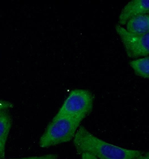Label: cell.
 <instances>
[{
    "mask_svg": "<svg viewBox=\"0 0 149 159\" xmlns=\"http://www.w3.org/2000/svg\"><path fill=\"white\" fill-rule=\"evenodd\" d=\"M130 64L136 75L144 78L145 79L149 78V57H145L144 58L131 61Z\"/></svg>",
    "mask_w": 149,
    "mask_h": 159,
    "instance_id": "8",
    "label": "cell"
},
{
    "mask_svg": "<svg viewBox=\"0 0 149 159\" xmlns=\"http://www.w3.org/2000/svg\"><path fill=\"white\" fill-rule=\"evenodd\" d=\"M93 106V97L91 92L75 89L70 91L56 115L69 116L82 121L91 112Z\"/></svg>",
    "mask_w": 149,
    "mask_h": 159,
    "instance_id": "3",
    "label": "cell"
},
{
    "mask_svg": "<svg viewBox=\"0 0 149 159\" xmlns=\"http://www.w3.org/2000/svg\"><path fill=\"white\" fill-rule=\"evenodd\" d=\"M78 154L89 152L98 159H135L142 151L122 148L96 137L81 126L73 139Z\"/></svg>",
    "mask_w": 149,
    "mask_h": 159,
    "instance_id": "1",
    "label": "cell"
},
{
    "mask_svg": "<svg viewBox=\"0 0 149 159\" xmlns=\"http://www.w3.org/2000/svg\"><path fill=\"white\" fill-rule=\"evenodd\" d=\"M8 110H0V159H4L5 157L6 143L12 123Z\"/></svg>",
    "mask_w": 149,
    "mask_h": 159,
    "instance_id": "6",
    "label": "cell"
},
{
    "mask_svg": "<svg viewBox=\"0 0 149 159\" xmlns=\"http://www.w3.org/2000/svg\"><path fill=\"white\" fill-rule=\"evenodd\" d=\"M126 24V30L135 35H145L149 33V14L142 15L129 20Z\"/></svg>",
    "mask_w": 149,
    "mask_h": 159,
    "instance_id": "7",
    "label": "cell"
},
{
    "mask_svg": "<svg viewBox=\"0 0 149 159\" xmlns=\"http://www.w3.org/2000/svg\"><path fill=\"white\" fill-rule=\"evenodd\" d=\"M14 104L11 102L4 101V100H0V110L3 109H9L13 108Z\"/></svg>",
    "mask_w": 149,
    "mask_h": 159,
    "instance_id": "10",
    "label": "cell"
},
{
    "mask_svg": "<svg viewBox=\"0 0 149 159\" xmlns=\"http://www.w3.org/2000/svg\"><path fill=\"white\" fill-rule=\"evenodd\" d=\"M135 159H149V154L148 152H142Z\"/></svg>",
    "mask_w": 149,
    "mask_h": 159,
    "instance_id": "12",
    "label": "cell"
},
{
    "mask_svg": "<svg viewBox=\"0 0 149 159\" xmlns=\"http://www.w3.org/2000/svg\"><path fill=\"white\" fill-rule=\"evenodd\" d=\"M58 155L56 154H47L42 156L38 157H23V158H13L9 159H58Z\"/></svg>",
    "mask_w": 149,
    "mask_h": 159,
    "instance_id": "9",
    "label": "cell"
},
{
    "mask_svg": "<svg viewBox=\"0 0 149 159\" xmlns=\"http://www.w3.org/2000/svg\"><path fill=\"white\" fill-rule=\"evenodd\" d=\"M82 159H98L93 155L89 152H83L81 154Z\"/></svg>",
    "mask_w": 149,
    "mask_h": 159,
    "instance_id": "11",
    "label": "cell"
},
{
    "mask_svg": "<svg viewBox=\"0 0 149 159\" xmlns=\"http://www.w3.org/2000/svg\"><path fill=\"white\" fill-rule=\"evenodd\" d=\"M115 29L121 38L126 54L129 58L148 57L149 33L142 35L133 34L119 25H116Z\"/></svg>",
    "mask_w": 149,
    "mask_h": 159,
    "instance_id": "4",
    "label": "cell"
},
{
    "mask_svg": "<svg viewBox=\"0 0 149 159\" xmlns=\"http://www.w3.org/2000/svg\"><path fill=\"white\" fill-rule=\"evenodd\" d=\"M149 3L147 0H133L122 9L119 16L120 25H125L129 20L142 15L148 14Z\"/></svg>",
    "mask_w": 149,
    "mask_h": 159,
    "instance_id": "5",
    "label": "cell"
},
{
    "mask_svg": "<svg viewBox=\"0 0 149 159\" xmlns=\"http://www.w3.org/2000/svg\"><path fill=\"white\" fill-rule=\"evenodd\" d=\"M81 122L69 116L56 115L40 137L39 146L47 148L69 142L74 139Z\"/></svg>",
    "mask_w": 149,
    "mask_h": 159,
    "instance_id": "2",
    "label": "cell"
}]
</instances>
